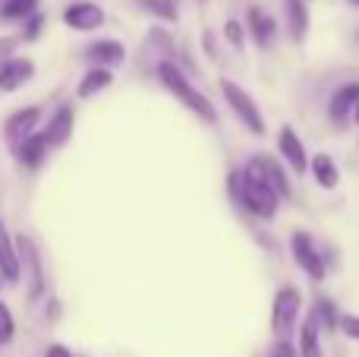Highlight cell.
Listing matches in <instances>:
<instances>
[{
	"mask_svg": "<svg viewBox=\"0 0 359 357\" xmlns=\"http://www.w3.org/2000/svg\"><path fill=\"white\" fill-rule=\"evenodd\" d=\"M158 79H161V86L168 89V92L174 95L183 108H189L198 120H205V124H211V120H215V108H211V101L205 98V95L198 92V89L192 86L183 73H180V67H174L170 60H161V63H158Z\"/></svg>",
	"mask_w": 359,
	"mask_h": 357,
	"instance_id": "6da1fadb",
	"label": "cell"
},
{
	"mask_svg": "<svg viewBox=\"0 0 359 357\" xmlns=\"http://www.w3.org/2000/svg\"><path fill=\"white\" fill-rule=\"evenodd\" d=\"M240 202L249 209L252 215L259 219H274L278 215V202L280 196L262 181V174L255 171V164L249 162V168L243 171V181H240Z\"/></svg>",
	"mask_w": 359,
	"mask_h": 357,
	"instance_id": "7a4b0ae2",
	"label": "cell"
},
{
	"mask_svg": "<svg viewBox=\"0 0 359 357\" xmlns=\"http://www.w3.org/2000/svg\"><path fill=\"white\" fill-rule=\"evenodd\" d=\"M221 92L227 98V105L233 108V114L243 120V126L249 133H255V136H265V117H262V108L255 105L252 95L233 79H221Z\"/></svg>",
	"mask_w": 359,
	"mask_h": 357,
	"instance_id": "3957f363",
	"label": "cell"
},
{
	"mask_svg": "<svg viewBox=\"0 0 359 357\" xmlns=\"http://www.w3.org/2000/svg\"><path fill=\"white\" fill-rule=\"evenodd\" d=\"M299 307H303V294L299 288H280L278 297H274V307H271V329L278 339H287L297 326V316H299Z\"/></svg>",
	"mask_w": 359,
	"mask_h": 357,
	"instance_id": "277c9868",
	"label": "cell"
},
{
	"mask_svg": "<svg viewBox=\"0 0 359 357\" xmlns=\"http://www.w3.org/2000/svg\"><path fill=\"white\" fill-rule=\"evenodd\" d=\"M290 250H293V259H297V266L306 272V275L312 278V282H322L325 275H328V266H325V257H318L316 244H312L309 234L297 231L290 240Z\"/></svg>",
	"mask_w": 359,
	"mask_h": 357,
	"instance_id": "5b68a950",
	"label": "cell"
},
{
	"mask_svg": "<svg viewBox=\"0 0 359 357\" xmlns=\"http://www.w3.org/2000/svg\"><path fill=\"white\" fill-rule=\"evenodd\" d=\"M19 250V263L25 269V282H29V301H38L44 294V269H41V257H38L32 238H19L16 240Z\"/></svg>",
	"mask_w": 359,
	"mask_h": 357,
	"instance_id": "8992f818",
	"label": "cell"
},
{
	"mask_svg": "<svg viewBox=\"0 0 359 357\" xmlns=\"http://www.w3.org/2000/svg\"><path fill=\"white\" fill-rule=\"evenodd\" d=\"M63 25L73 32H95L104 25V10L92 0H76L63 10Z\"/></svg>",
	"mask_w": 359,
	"mask_h": 357,
	"instance_id": "52a82bcc",
	"label": "cell"
},
{
	"mask_svg": "<svg viewBox=\"0 0 359 357\" xmlns=\"http://www.w3.org/2000/svg\"><path fill=\"white\" fill-rule=\"evenodd\" d=\"M278 152L280 158H284V164L293 171L297 177H303L306 171H309V152H306L303 139L297 136V130L293 126H284L278 136Z\"/></svg>",
	"mask_w": 359,
	"mask_h": 357,
	"instance_id": "ba28073f",
	"label": "cell"
},
{
	"mask_svg": "<svg viewBox=\"0 0 359 357\" xmlns=\"http://www.w3.org/2000/svg\"><path fill=\"white\" fill-rule=\"evenodd\" d=\"M38 124H41V108H22V111L10 114V120L4 124V136L10 145L22 143L25 136H32V133L38 130Z\"/></svg>",
	"mask_w": 359,
	"mask_h": 357,
	"instance_id": "9c48e42d",
	"label": "cell"
},
{
	"mask_svg": "<svg viewBox=\"0 0 359 357\" xmlns=\"http://www.w3.org/2000/svg\"><path fill=\"white\" fill-rule=\"evenodd\" d=\"M35 76V63L29 57H10L0 63V92H16Z\"/></svg>",
	"mask_w": 359,
	"mask_h": 357,
	"instance_id": "30bf717a",
	"label": "cell"
},
{
	"mask_svg": "<svg viewBox=\"0 0 359 357\" xmlns=\"http://www.w3.org/2000/svg\"><path fill=\"white\" fill-rule=\"evenodd\" d=\"M73 126H76L73 105H60L54 111V117L48 120V130H41V133H44V139H48L50 149H57V145H63L69 136H73Z\"/></svg>",
	"mask_w": 359,
	"mask_h": 357,
	"instance_id": "8fae6325",
	"label": "cell"
},
{
	"mask_svg": "<svg viewBox=\"0 0 359 357\" xmlns=\"http://www.w3.org/2000/svg\"><path fill=\"white\" fill-rule=\"evenodd\" d=\"M48 139H44L41 130H35L32 136H25L22 143L13 145V152H16V162L25 164V168H41L44 158H48Z\"/></svg>",
	"mask_w": 359,
	"mask_h": 357,
	"instance_id": "7c38bea8",
	"label": "cell"
},
{
	"mask_svg": "<svg viewBox=\"0 0 359 357\" xmlns=\"http://www.w3.org/2000/svg\"><path fill=\"white\" fill-rule=\"evenodd\" d=\"M86 57L92 60V67H120V63L126 60V48L120 41H114V38H104V41H95L92 48L86 51Z\"/></svg>",
	"mask_w": 359,
	"mask_h": 357,
	"instance_id": "4fadbf2b",
	"label": "cell"
},
{
	"mask_svg": "<svg viewBox=\"0 0 359 357\" xmlns=\"http://www.w3.org/2000/svg\"><path fill=\"white\" fill-rule=\"evenodd\" d=\"M0 275H4L6 282H19V275H22L19 250H16V244H13V238H10L4 221H0Z\"/></svg>",
	"mask_w": 359,
	"mask_h": 357,
	"instance_id": "5bb4252c",
	"label": "cell"
},
{
	"mask_svg": "<svg viewBox=\"0 0 359 357\" xmlns=\"http://www.w3.org/2000/svg\"><path fill=\"white\" fill-rule=\"evenodd\" d=\"M284 13L290 38L297 44H303L306 35H309V6H306V0H284Z\"/></svg>",
	"mask_w": 359,
	"mask_h": 357,
	"instance_id": "9a60e30c",
	"label": "cell"
},
{
	"mask_svg": "<svg viewBox=\"0 0 359 357\" xmlns=\"http://www.w3.org/2000/svg\"><path fill=\"white\" fill-rule=\"evenodd\" d=\"M252 164H255V171L262 174V181L268 183V187L274 190V193L280 196V200H287L290 196V181H287V174H284V168H280L274 158H252Z\"/></svg>",
	"mask_w": 359,
	"mask_h": 357,
	"instance_id": "2e32d148",
	"label": "cell"
},
{
	"mask_svg": "<svg viewBox=\"0 0 359 357\" xmlns=\"http://www.w3.org/2000/svg\"><path fill=\"white\" fill-rule=\"evenodd\" d=\"M249 32H252V38H255L259 48H271L274 38H278V22H274L265 10L249 6Z\"/></svg>",
	"mask_w": 359,
	"mask_h": 357,
	"instance_id": "e0dca14e",
	"label": "cell"
},
{
	"mask_svg": "<svg viewBox=\"0 0 359 357\" xmlns=\"http://www.w3.org/2000/svg\"><path fill=\"white\" fill-rule=\"evenodd\" d=\"M312 177H316L318 187H325V190H334L337 183H341V171H337L334 158H331L328 152H316V155H312Z\"/></svg>",
	"mask_w": 359,
	"mask_h": 357,
	"instance_id": "ac0fdd59",
	"label": "cell"
},
{
	"mask_svg": "<svg viewBox=\"0 0 359 357\" xmlns=\"http://www.w3.org/2000/svg\"><path fill=\"white\" fill-rule=\"evenodd\" d=\"M356 101H359V82H350V86L337 89L334 98H331V108H328L331 120H347L350 114H353Z\"/></svg>",
	"mask_w": 359,
	"mask_h": 357,
	"instance_id": "d6986e66",
	"label": "cell"
},
{
	"mask_svg": "<svg viewBox=\"0 0 359 357\" xmlns=\"http://www.w3.org/2000/svg\"><path fill=\"white\" fill-rule=\"evenodd\" d=\"M114 82V73L107 67H92L86 76L79 79V89H76V95L79 98H95L98 92H104L107 86Z\"/></svg>",
	"mask_w": 359,
	"mask_h": 357,
	"instance_id": "ffe728a7",
	"label": "cell"
},
{
	"mask_svg": "<svg viewBox=\"0 0 359 357\" xmlns=\"http://www.w3.org/2000/svg\"><path fill=\"white\" fill-rule=\"evenodd\" d=\"M318 320L316 313L306 316L303 329H299V357H322V345H318Z\"/></svg>",
	"mask_w": 359,
	"mask_h": 357,
	"instance_id": "44dd1931",
	"label": "cell"
},
{
	"mask_svg": "<svg viewBox=\"0 0 359 357\" xmlns=\"http://www.w3.org/2000/svg\"><path fill=\"white\" fill-rule=\"evenodd\" d=\"M32 13H38V0H4L0 4V19H29Z\"/></svg>",
	"mask_w": 359,
	"mask_h": 357,
	"instance_id": "7402d4cb",
	"label": "cell"
},
{
	"mask_svg": "<svg viewBox=\"0 0 359 357\" xmlns=\"http://www.w3.org/2000/svg\"><path fill=\"white\" fill-rule=\"evenodd\" d=\"M139 4L155 16H161L164 22H177V0H139Z\"/></svg>",
	"mask_w": 359,
	"mask_h": 357,
	"instance_id": "603a6c76",
	"label": "cell"
},
{
	"mask_svg": "<svg viewBox=\"0 0 359 357\" xmlns=\"http://www.w3.org/2000/svg\"><path fill=\"white\" fill-rule=\"evenodd\" d=\"M312 313H316V320H318V326L322 329H337V323H341V316H337V310H334V304L331 301H318V307L312 310Z\"/></svg>",
	"mask_w": 359,
	"mask_h": 357,
	"instance_id": "cb8c5ba5",
	"label": "cell"
},
{
	"mask_svg": "<svg viewBox=\"0 0 359 357\" xmlns=\"http://www.w3.org/2000/svg\"><path fill=\"white\" fill-rule=\"evenodd\" d=\"M13 335H16V320H13L10 307L0 301V345H10Z\"/></svg>",
	"mask_w": 359,
	"mask_h": 357,
	"instance_id": "d4e9b609",
	"label": "cell"
},
{
	"mask_svg": "<svg viewBox=\"0 0 359 357\" xmlns=\"http://www.w3.org/2000/svg\"><path fill=\"white\" fill-rule=\"evenodd\" d=\"M224 35H227V41L236 44V48H243V41H246V29H243L240 19H227V25H224Z\"/></svg>",
	"mask_w": 359,
	"mask_h": 357,
	"instance_id": "484cf974",
	"label": "cell"
},
{
	"mask_svg": "<svg viewBox=\"0 0 359 357\" xmlns=\"http://www.w3.org/2000/svg\"><path fill=\"white\" fill-rule=\"evenodd\" d=\"M41 29H44V19H41V13H32V16H29V22H25V29H22V38H25V41H35V38L41 35Z\"/></svg>",
	"mask_w": 359,
	"mask_h": 357,
	"instance_id": "4316f807",
	"label": "cell"
},
{
	"mask_svg": "<svg viewBox=\"0 0 359 357\" xmlns=\"http://www.w3.org/2000/svg\"><path fill=\"white\" fill-rule=\"evenodd\" d=\"M341 332L347 335V339H353V342H359V316H341Z\"/></svg>",
	"mask_w": 359,
	"mask_h": 357,
	"instance_id": "83f0119b",
	"label": "cell"
},
{
	"mask_svg": "<svg viewBox=\"0 0 359 357\" xmlns=\"http://www.w3.org/2000/svg\"><path fill=\"white\" fill-rule=\"evenodd\" d=\"M16 44H19V38H0V63L10 60L13 51H16Z\"/></svg>",
	"mask_w": 359,
	"mask_h": 357,
	"instance_id": "f1b7e54d",
	"label": "cell"
},
{
	"mask_svg": "<svg viewBox=\"0 0 359 357\" xmlns=\"http://www.w3.org/2000/svg\"><path fill=\"white\" fill-rule=\"evenodd\" d=\"M271 357H297V351H293V345H290V342H287V339H280L278 345H274Z\"/></svg>",
	"mask_w": 359,
	"mask_h": 357,
	"instance_id": "f546056e",
	"label": "cell"
},
{
	"mask_svg": "<svg viewBox=\"0 0 359 357\" xmlns=\"http://www.w3.org/2000/svg\"><path fill=\"white\" fill-rule=\"evenodd\" d=\"M44 357H73V351H69V348H63V345H50Z\"/></svg>",
	"mask_w": 359,
	"mask_h": 357,
	"instance_id": "4dcf8cb0",
	"label": "cell"
},
{
	"mask_svg": "<svg viewBox=\"0 0 359 357\" xmlns=\"http://www.w3.org/2000/svg\"><path fill=\"white\" fill-rule=\"evenodd\" d=\"M353 117H356V124H359V101H356V108H353Z\"/></svg>",
	"mask_w": 359,
	"mask_h": 357,
	"instance_id": "1f68e13d",
	"label": "cell"
},
{
	"mask_svg": "<svg viewBox=\"0 0 359 357\" xmlns=\"http://www.w3.org/2000/svg\"><path fill=\"white\" fill-rule=\"evenodd\" d=\"M350 4H353V6H359V0H350Z\"/></svg>",
	"mask_w": 359,
	"mask_h": 357,
	"instance_id": "d6a6232c",
	"label": "cell"
},
{
	"mask_svg": "<svg viewBox=\"0 0 359 357\" xmlns=\"http://www.w3.org/2000/svg\"><path fill=\"white\" fill-rule=\"evenodd\" d=\"M0 285H4V275H0Z\"/></svg>",
	"mask_w": 359,
	"mask_h": 357,
	"instance_id": "836d02e7",
	"label": "cell"
}]
</instances>
